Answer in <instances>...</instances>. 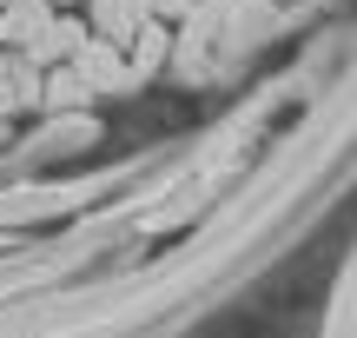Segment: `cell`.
<instances>
[{"label": "cell", "instance_id": "1", "mask_svg": "<svg viewBox=\"0 0 357 338\" xmlns=\"http://www.w3.org/2000/svg\"><path fill=\"white\" fill-rule=\"evenodd\" d=\"M66 66H73V73L86 80L93 93H100V87H126V80H132L126 60H119V47H113V40H93V34L73 47V60H66Z\"/></svg>", "mask_w": 357, "mask_h": 338}, {"label": "cell", "instance_id": "2", "mask_svg": "<svg viewBox=\"0 0 357 338\" xmlns=\"http://www.w3.org/2000/svg\"><path fill=\"white\" fill-rule=\"evenodd\" d=\"M79 40H86V20H79V13H47V27H40V40L26 47V60H73Z\"/></svg>", "mask_w": 357, "mask_h": 338}, {"label": "cell", "instance_id": "3", "mask_svg": "<svg viewBox=\"0 0 357 338\" xmlns=\"http://www.w3.org/2000/svg\"><path fill=\"white\" fill-rule=\"evenodd\" d=\"M93 87L73 73V66H53V73H40V106H53V113H73V106H86Z\"/></svg>", "mask_w": 357, "mask_h": 338}, {"label": "cell", "instance_id": "4", "mask_svg": "<svg viewBox=\"0 0 357 338\" xmlns=\"http://www.w3.org/2000/svg\"><path fill=\"white\" fill-rule=\"evenodd\" d=\"M47 0H20V7H0V40H13V47H33L40 27H47Z\"/></svg>", "mask_w": 357, "mask_h": 338}, {"label": "cell", "instance_id": "5", "mask_svg": "<svg viewBox=\"0 0 357 338\" xmlns=\"http://www.w3.org/2000/svg\"><path fill=\"white\" fill-rule=\"evenodd\" d=\"M86 7H93V20H100V34H93V40H113V47H126L132 27L146 20V13H132L126 0H86Z\"/></svg>", "mask_w": 357, "mask_h": 338}, {"label": "cell", "instance_id": "6", "mask_svg": "<svg viewBox=\"0 0 357 338\" xmlns=\"http://www.w3.org/2000/svg\"><path fill=\"white\" fill-rule=\"evenodd\" d=\"M7 87H13V100L33 106V100H40V60H13V66H7Z\"/></svg>", "mask_w": 357, "mask_h": 338}, {"label": "cell", "instance_id": "7", "mask_svg": "<svg viewBox=\"0 0 357 338\" xmlns=\"http://www.w3.org/2000/svg\"><path fill=\"white\" fill-rule=\"evenodd\" d=\"M192 0H153V20H172V13H185Z\"/></svg>", "mask_w": 357, "mask_h": 338}, {"label": "cell", "instance_id": "8", "mask_svg": "<svg viewBox=\"0 0 357 338\" xmlns=\"http://www.w3.org/2000/svg\"><path fill=\"white\" fill-rule=\"evenodd\" d=\"M47 7H60V13H73V7H86V0H47Z\"/></svg>", "mask_w": 357, "mask_h": 338}, {"label": "cell", "instance_id": "9", "mask_svg": "<svg viewBox=\"0 0 357 338\" xmlns=\"http://www.w3.org/2000/svg\"><path fill=\"white\" fill-rule=\"evenodd\" d=\"M0 7H20V0H0Z\"/></svg>", "mask_w": 357, "mask_h": 338}]
</instances>
